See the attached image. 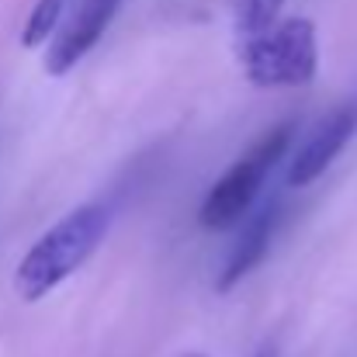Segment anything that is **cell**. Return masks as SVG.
Returning a JSON list of instances; mask_svg holds the SVG:
<instances>
[{"instance_id": "obj_5", "label": "cell", "mask_w": 357, "mask_h": 357, "mask_svg": "<svg viewBox=\"0 0 357 357\" xmlns=\"http://www.w3.org/2000/svg\"><path fill=\"white\" fill-rule=\"evenodd\" d=\"M121 0H84L80 10L73 14V21L63 28V35L49 45L45 52V73L49 77H66L108 31V24L115 21Z\"/></svg>"}, {"instance_id": "obj_3", "label": "cell", "mask_w": 357, "mask_h": 357, "mask_svg": "<svg viewBox=\"0 0 357 357\" xmlns=\"http://www.w3.org/2000/svg\"><path fill=\"white\" fill-rule=\"evenodd\" d=\"M295 132H298V121L295 119H284L281 125L267 128L236 163L208 188V195H205V202L198 208V222L205 229H226V226L239 222L253 208L267 174L284 160Z\"/></svg>"}, {"instance_id": "obj_2", "label": "cell", "mask_w": 357, "mask_h": 357, "mask_svg": "<svg viewBox=\"0 0 357 357\" xmlns=\"http://www.w3.org/2000/svg\"><path fill=\"white\" fill-rule=\"evenodd\" d=\"M239 63L253 87H309L319 70L316 24L309 17H274L267 28L239 35Z\"/></svg>"}, {"instance_id": "obj_6", "label": "cell", "mask_w": 357, "mask_h": 357, "mask_svg": "<svg viewBox=\"0 0 357 357\" xmlns=\"http://www.w3.org/2000/svg\"><path fill=\"white\" fill-rule=\"evenodd\" d=\"M281 215H284L281 198H271V202H264V205L243 222L236 243H233V250H229V257H226V264H222V271H219V278H215V288H219V291H233L239 281L267 257L271 239H274L278 226H281Z\"/></svg>"}, {"instance_id": "obj_7", "label": "cell", "mask_w": 357, "mask_h": 357, "mask_svg": "<svg viewBox=\"0 0 357 357\" xmlns=\"http://www.w3.org/2000/svg\"><path fill=\"white\" fill-rule=\"evenodd\" d=\"M63 7H66V0H38V3L31 7L28 21H24L21 45H24V49H35V45L49 42V35L56 31V24H59V17H63Z\"/></svg>"}, {"instance_id": "obj_1", "label": "cell", "mask_w": 357, "mask_h": 357, "mask_svg": "<svg viewBox=\"0 0 357 357\" xmlns=\"http://www.w3.org/2000/svg\"><path fill=\"white\" fill-rule=\"evenodd\" d=\"M112 208L101 202L80 205L70 215H63L49 233L31 243V250L21 257L14 271V291L21 302H38L49 291H56L66 278H73L108 236Z\"/></svg>"}, {"instance_id": "obj_4", "label": "cell", "mask_w": 357, "mask_h": 357, "mask_svg": "<svg viewBox=\"0 0 357 357\" xmlns=\"http://www.w3.org/2000/svg\"><path fill=\"white\" fill-rule=\"evenodd\" d=\"M354 135H357V101H344L326 119L316 121V128L291 153L288 188H309L316 177H323L326 167L347 149V142Z\"/></svg>"}, {"instance_id": "obj_8", "label": "cell", "mask_w": 357, "mask_h": 357, "mask_svg": "<svg viewBox=\"0 0 357 357\" xmlns=\"http://www.w3.org/2000/svg\"><path fill=\"white\" fill-rule=\"evenodd\" d=\"M260 357H274V354H260Z\"/></svg>"}]
</instances>
